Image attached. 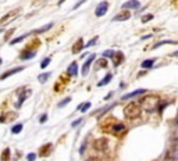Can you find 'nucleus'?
I'll return each mask as SVG.
<instances>
[{"label":"nucleus","instance_id":"nucleus-45","mask_svg":"<svg viewBox=\"0 0 178 161\" xmlns=\"http://www.w3.org/2000/svg\"><path fill=\"white\" fill-rule=\"evenodd\" d=\"M173 56H174V57H178V51H175V53H173Z\"/></svg>","mask_w":178,"mask_h":161},{"label":"nucleus","instance_id":"nucleus-40","mask_svg":"<svg viewBox=\"0 0 178 161\" xmlns=\"http://www.w3.org/2000/svg\"><path fill=\"white\" fill-rule=\"evenodd\" d=\"M13 32H14V28H13V29H10V31H8V32L6 33V36H4V40H7V39H8V36H10Z\"/></svg>","mask_w":178,"mask_h":161},{"label":"nucleus","instance_id":"nucleus-2","mask_svg":"<svg viewBox=\"0 0 178 161\" xmlns=\"http://www.w3.org/2000/svg\"><path fill=\"white\" fill-rule=\"evenodd\" d=\"M103 132L106 133H110V135H114V136H123L124 133L127 132V128L124 124L121 122H114V124H109V125L103 126Z\"/></svg>","mask_w":178,"mask_h":161},{"label":"nucleus","instance_id":"nucleus-30","mask_svg":"<svg viewBox=\"0 0 178 161\" xmlns=\"http://www.w3.org/2000/svg\"><path fill=\"white\" fill-rule=\"evenodd\" d=\"M89 108H91V103H89V101H86L85 104H82V106H81V107H80V110L82 111V113H85V111H88Z\"/></svg>","mask_w":178,"mask_h":161},{"label":"nucleus","instance_id":"nucleus-37","mask_svg":"<svg viewBox=\"0 0 178 161\" xmlns=\"http://www.w3.org/2000/svg\"><path fill=\"white\" fill-rule=\"evenodd\" d=\"M28 161H35V158H36V154H33V153H29L28 154Z\"/></svg>","mask_w":178,"mask_h":161},{"label":"nucleus","instance_id":"nucleus-34","mask_svg":"<svg viewBox=\"0 0 178 161\" xmlns=\"http://www.w3.org/2000/svg\"><path fill=\"white\" fill-rule=\"evenodd\" d=\"M164 161H178V158L175 157L174 154H173V156H168V154H167V156H166V158H164Z\"/></svg>","mask_w":178,"mask_h":161},{"label":"nucleus","instance_id":"nucleus-43","mask_svg":"<svg viewBox=\"0 0 178 161\" xmlns=\"http://www.w3.org/2000/svg\"><path fill=\"white\" fill-rule=\"evenodd\" d=\"M173 3H174V6L178 8V0H173Z\"/></svg>","mask_w":178,"mask_h":161},{"label":"nucleus","instance_id":"nucleus-24","mask_svg":"<svg viewBox=\"0 0 178 161\" xmlns=\"http://www.w3.org/2000/svg\"><path fill=\"white\" fill-rule=\"evenodd\" d=\"M2 161H10V149H4L2 153Z\"/></svg>","mask_w":178,"mask_h":161},{"label":"nucleus","instance_id":"nucleus-5","mask_svg":"<svg viewBox=\"0 0 178 161\" xmlns=\"http://www.w3.org/2000/svg\"><path fill=\"white\" fill-rule=\"evenodd\" d=\"M18 13H20V10H14V11H11V13H8V14H6L0 20V25H7L8 22L14 21L15 18L18 17Z\"/></svg>","mask_w":178,"mask_h":161},{"label":"nucleus","instance_id":"nucleus-39","mask_svg":"<svg viewBox=\"0 0 178 161\" xmlns=\"http://www.w3.org/2000/svg\"><path fill=\"white\" fill-rule=\"evenodd\" d=\"M46 119H47V114H43L42 117H40L39 122H40V124H43V122H46Z\"/></svg>","mask_w":178,"mask_h":161},{"label":"nucleus","instance_id":"nucleus-13","mask_svg":"<svg viewBox=\"0 0 178 161\" xmlns=\"http://www.w3.org/2000/svg\"><path fill=\"white\" fill-rule=\"evenodd\" d=\"M52 147H53V144H52V143L43 144V146L39 149V157H47V156H50Z\"/></svg>","mask_w":178,"mask_h":161},{"label":"nucleus","instance_id":"nucleus-47","mask_svg":"<svg viewBox=\"0 0 178 161\" xmlns=\"http://www.w3.org/2000/svg\"><path fill=\"white\" fill-rule=\"evenodd\" d=\"M177 140H178V138H177Z\"/></svg>","mask_w":178,"mask_h":161},{"label":"nucleus","instance_id":"nucleus-6","mask_svg":"<svg viewBox=\"0 0 178 161\" xmlns=\"http://www.w3.org/2000/svg\"><path fill=\"white\" fill-rule=\"evenodd\" d=\"M95 58H96V54H89V57H88V60L84 63V65H82V70H81V74H82V76H86L88 75L89 67H91V64L93 63Z\"/></svg>","mask_w":178,"mask_h":161},{"label":"nucleus","instance_id":"nucleus-41","mask_svg":"<svg viewBox=\"0 0 178 161\" xmlns=\"http://www.w3.org/2000/svg\"><path fill=\"white\" fill-rule=\"evenodd\" d=\"M86 161H102L100 158H96V157H91V158H88Z\"/></svg>","mask_w":178,"mask_h":161},{"label":"nucleus","instance_id":"nucleus-26","mask_svg":"<svg viewBox=\"0 0 178 161\" xmlns=\"http://www.w3.org/2000/svg\"><path fill=\"white\" fill-rule=\"evenodd\" d=\"M28 33H25V35H22V36H20V38H15V39H13V40H10V45H15V43H20V42H22V40L25 39V38H28Z\"/></svg>","mask_w":178,"mask_h":161},{"label":"nucleus","instance_id":"nucleus-44","mask_svg":"<svg viewBox=\"0 0 178 161\" xmlns=\"http://www.w3.org/2000/svg\"><path fill=\"white\" fill-rule=\"evenodd\" d=\"M175 124L178 125V111H177V115H175Z\"/></svg>","mask_w":178,"mask_h":161},{"label":"nucleus","instance_id":"nucleus-9","mask_svg":"<svg viewBox=\"0 0 178 161\" xmlns=\"http://www.w3.org/2000/svg\"><path fill=\"white\" fill-rule=\"evenodd\" d=\"M93 146H95V149H96V150L105 151L106 149H107V140H106V138H100V139L95 140Z\"/></svg>","mask_w":178,"mask_h":161},{"label":"nucleus","instance_id":"nucleus-42","mask_svg":"<svg viewBox=\"0 0 178 161\" xmlns=\"http://www.w3.org/2000/svg\"><path fill=\"white\" fill-rule=\"evenodd\" d=\"M150 38H152V35H145L143 38H142V39H143V40H146V39H150Z\"/></svg>","mask_w":178,"mask_h":161},{"label":"nucleus","instance_id":"nucleus-15","mask_svg":"<svg viewBox=\"0 0 178 161\" xmlns=\"http://www.w3.org/2000/svg\"><path fill=\"white\" fill-rule=\"evenodd\" d=\"M141 7V3L138 0H128L127 3L123 4V10H130V8H139Z\"/></svg>","mask_w":178,"mask_h":161},{"label":"nucleus","instance_id":"nucleus-23","mask_svg":"<svg viewBox=\"0 0 178 161\" xmlns=\"http://www.w3.org/2000/svg\"><path fill=\"white\" fill-rule=\"evenodd\" d=\"M111 78H113L111 74H107V75H106L105 78H103L102 81H100V82L98 83V86H105V85H107V83H109L110 81H111Z\"/></svg>","mask_w":178,"mask_h":161},{"label":"nucleus","instance_id":"nucleus-11","mask_svg":"<svg viewBox=\"0 0 178 161\" xmlns=\"http://www.w3.org/2000/svg\"><path fill=\"white\" fill-rule=\"evenodd\" d=\"M123 63H124V53L123 51H114V54H113V64H114V67H118Z\"/></svg>","mask_w":178,"mask_h":161},{"label":"nucleus","instance_id":"nucleus-16","mask_svg":"<svg viewBox=\"0 0 178 161\" xmlns=\"http://www.w3.org/2000/svg\"><path fill=\"white\" fill-rule=\"evenodd\" d=\"M145 92H146V89H136V90H134V92H131V93L124 94L121 99H123V100H127V99H132V97H135V96H141V94H143Z\"/></svg>","mask_w":178,"mask_h":161},{"label":"nucleus","instance_id":"nucleus-21","mask_svg":"<svg viewBox=\"0 0 178 161\" xmlns=\"http://www.w3.org/2000/svg\"><path fill=\"white\" fill-rule=\"evenodd\" d=\"M155 61H156V58H149V60L142 61L141 67H142V68H145V70H150V68L153 67V64H155Z\"/></svg>","mask_w":178,"mask_h":161},{"label":"nucleus","instance_id":"nucleus-22","mask_svg":"<svg viewBox=\"0 0 178 161\" xmlns=\"http://www.w3.org/2000/svg\"><path fill=\"white\" fill-rule=\"evenodd\" d=\"M52 26H53V24H46V25L43 26V28H39V29H35V31H32V32H29L28 35H32V33H43L45 31H47V29H50Z\"/></svg>","mask_w":178,"mask_h":161},{"label":"nucleus","instance_id":"nucleus-18","mask_svg":"<svg viewBox=\"0 0 178 161\" xmlns=\"http://www.w3.org/2000/svg\"><path fill=\"white\" fill-rule=\"evenodd\" d=\"M67 74H68L70 76H77V74H78V67H77L75 61L68 65V68H67Z\"/></svg>","mask_w":178,"mask_h":161},{"label":"nucleus","instance_id":"nucleus-20","mask_svg":"<svg viewBox=\"0 0 178 161\" xmlns=\"http://www.w3.org/2000/svg\"><path fill=\"white\" fill-rule=\"evenodd\" d=\"M107 60L106 58H99L95 64V70H100V68H107Z\"/></svg>","mask_w":178,"mask_h":161},{"label":"nucleus","instance_id":"nucleus-3","mask_svg":"<svg viewBox=\"0 0 178 161\" xmlns=\"http://www.w3.org/2000/svg\"><path fill=\"white\" fill-rule=\"evenodd\" d=\"M141 106H139V103H128L125 107H124V114H125V117H127L128 119H134L136 118V117H139L141 115Z\"/></svg>","mask_w":178,"mask_h":161},{"label":"nucleus","instance_id":"nucleus-38","mask_svg":"<svg viewBox=\"0 0 178 161\" xmlns=\"http://www.w3.org/2000/svg\"><path fill=\"white\" fill-rule=\"evenodd\" d=\"M85 2H86V0H80V2H78V3H77L75 6H74V7H73V8H74V10H77V8L80 7V6H82V4H84Z\"/></svg>","mask_w":178,"mask_h":161},{"label":"nucleus","instance_id":"nucleus-25","mask_svg":"<svg viewBox=\"0 0 178 161\" xmlns=\"http://www.w3.org/2000/svg\"><path fill=\"white\" fill-rule=\"evenodd\" d=\"M50 78V72H45V74H40L39 76H38V79H39V82L45 83L47 81V79Z\"/></svg>","mask_w":178,"mask_h":161},{"label":"nucleus","instance_id":"nucleus-36","mask_svg":"<svg viewBox=\"0 0 178 161\" xmlns=\"http://www.w3.org/2000/svg\"><path fill=\"white\" fill-rule=\"evenodd\" d=\"M82 121H84V118H78L77 121H74L73 124H71V126H74V128H75V126H78V125H80V124H81Z\"/></svg>","mask_w":178,"mask_h":161},{"label":"nucleus","instance_id":"nucleus-12","mask_svg":"<svg viewBox=\"0 0 178 161\" xmlns=\"http://www.w3.org/2000/svg\"><path fill=\"white\" fill-rule=\"evenodd\" d=\"M36 56V50H31L27 47L25 50H22L21 54H20V60H29V58H32Z\"/></svg>","mask_w":178,"mask_h":161},{"label":"nucleus","instance_id":"nucleus-19","mask_svg":"<svg viewBox=\"0 0 178 161\" xmlns=\"http://www.w3.org/2000/svg\"><path fill=\"white\" fill-rule=\"evenodd\" d=\"M164 45H178V42L177 40H161V42H157L156 45H153V47H150V49H157V47L164 46Z\"/></svg>","mask_w":178,"mask_h":161},{"label":"nucleus","instance_id":"nucleus-32","mask_svg":"<svg viewBox=\"0 0 178 161\" xmlns=\"http://www.w3.org/2000/svg\"><path fill=\"white\" fill-rule=\"evenodd\" d=\"M96 42H98V36H95L93 39H91V40H89V42H88V43H86V45H85L84 47H91L92 45H95V43H96Z\"/></svg>","mask_w":178,"mask_h":161},{"label":"nucleus","instance_id":"nucleus-8","mask_svg":"<svg viewBox=\"0 0 178 161\" xmlns=\"http://www.w3.org/2000/svg\"><path fill=\"white\" fill-rule=\"evenodd\" d=\"M17 117H18V114H15L13 111H8V113H4V114L0 115V122L2 124H4V122H13Z\"/></svg>","mask_w":178,"mask_h":161},{"label":"nucleus","instance_id":"nucleus-35","mask_svg":"<svg viewBox=\"0 0 178 161\" xmlns=\"http://www.w3.org/2000/svg\"><path fill=\"white\" fill-rule=\"evenodd\" d=\"M47 0H32V6H40V4L46 3Z\"/></svg>","mask_w":178,"mask_h":161},{"label":"nucleus","instance_id":"nucleus-1","mask_svg":"<svg viewBox=\"0 0 178 161\" xmlns=\"http://www.w3.org/2000/svg\"><path fill=\"white\" fill-rule=\"evenodd\" d=\"M160 104V97L156 94H150V96H145L139 101V106H141L142 110H145L146 113H153L156 111L157 107Z\"/></svg>","mask_w":178,"mask_h":161},{"label":"nucleus","instance_id":"nucleus-14","mask_svg":"<svg viewBox=\"0 0 178 161\" xmlns=\"http://www.w3.org/2000/svg\"><path fill=\"white\" fill-rule=\"evenodd\" d=\"M131 18V13H130V10L128 11H121L120 14H117L113 17V21H127V20H130Z\"/></svg>","mask_w":178,"mask_h":161},{"label":"nucleus","instance_id":"nucleus-7","mask_svg":"<svg viewBox=\"0 0 178 161\" xmlns=\"http://www.w3.org/2000/svg\"><path fill=\"white\" fill-rule=\"evenodd\" d=\"M107 10H109V3H107V2H102V3L96 7L95 14H96V17H103V15L107 13Z\"/></svg>","mask_w":178,"mask_h":161},{"label":"nucleus","instance_id":"nucleus-4","mask_svg":"<svg viewBox=\"0 0 178 161\" xmlns=\"http://www.w3.org/2000/svg\"><path fill=\"white\" fill-rule=\"evenodd\" d=\"M17 94H18V101L15 103V107L20 108L22 106V103H24V100H25V99H28V97L31 96V89L21 88V89L17 90Z\"/></svg>","mask_w":178,"mask_h":161},{"label":"nucleus","instance_id":"nucleus-31","mask_svg":"<svg viewBox=\"0 0 178 161\" xmlns=\"http://www.w3.org/2000/svg\"><path fill=\"white\" fill-rule=\"evenodd\" d=\"M150 20H153V14H146L142 17V22H143V24H146V22L150 21Z\"/></svg>","mask_w":178,"mask_h":161},{"label":"nucleus","instance_id":"nucleus-17","mask_svg":"<svg viewBox=\"0 0 178 161\" xmlns=\"http://www.w3.org/2000/svg\"><path fill=\"white\" fill-rule=\"evenodd\" d=\"M82 49H84V39H82V38H80V39H78L73 45V49H71V50H73L74 54H77V53H80Z\"/></svg>","mask_w":178,"mask_h":161},{"label":"nucleus","instance_id":"nucleus-28","mask_svg":"<svg viewBox=\"0 0 178 161\" xmlns=\"http://www.w3.org/2000/svg\"><path fill=\"white\" fill-rule=\"evenodd\" d=\"M50 61H52V58H50V57H46L43 61H42V64H40V68H42V70H45V68H46L47 65L50 64Z\"/></svg>","mask_w":178,"mask_h":161},{"label":"nucleus","instance_id":"nucleus-33","mask_svg":"<svg viewBox=\"0 0 178 161\" xmlns=\"http://www.w3.org/2000/svg\"><path fill=\"white\" fill-rule=\"evenodd\" d=\"M113 54H114V50H106V51H103V57L105 58L113 57Z\"/></svg>","mask_w":178,"mask_h":161},{"label":"nucleus","instance_id":"nucleus-10","mask_svg":"<svg viewBox=\"0 0 178 161\" xmlns=\"http://www.w3.org/2000/svg\"><path fill=\"white\" fill-rule=\"evenodd\" d=\"M22 70H25V68H24V67H17V68H11V70H8V71L3 72V74H2V75H0V81H3V79L8 78V76L14 75V74H18V72H21Z\"/></svg>","mask_w":178,"mask_h":161},{"label":"nucleus","instance_id":"nucleus-27","mask_svg":"<svg viewBox=\"0 0 178 161\" xmlns=\"http://www.w3.org/2000/svg\"><path fill=\"white\" fill-rule=\"evenodd\" d=\"M21 131H22V124H17V125H14L11 128V132L13 133H20Z\"/></svg>","mask_w":178,"mask_h":161},{"label":"nucleus","instance_id":"nucleus-29","mask_svg":"<svg viewBox=\"0 0 178 161\" xmlns=\"http://www.w3.org/2000/svg\"><path fill=\"white\" fill-rule=\"evenodd\" d=\"M70 101H71V97H66V99H64L63 101H60V103H58V107H60V108H61V107H66V106L70 103Z\"/></svg>","mask_w":178,"mask_h":161},{"label":"nucleus","instance_id":"nucleus-46","mask_svg":"<svg viewBox=\"0 0 178 161\" xmlns=\"http://www.w3.org/2000/svg\"><path fill=\"white\" fill-rule=\"evenodd\" d=\"M0 64H2V58H0Z\"/></svg>","mask_w":178,"mask_h":161}]
</instances>
